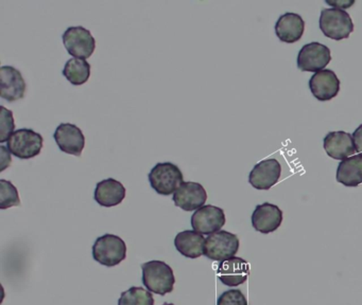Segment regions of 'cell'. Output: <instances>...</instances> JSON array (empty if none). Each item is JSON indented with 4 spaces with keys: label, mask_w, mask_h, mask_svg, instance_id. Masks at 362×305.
<instances>
[{
    "label": "cell",
    "mask_w": 362,
    "mask_h": 305,
    "mask_svg": "<svg viewBox=\"0 0 362 305\" xmlns=\"http://www.w3.org/2000/svg\"><path fill=\"white\" fill-rule=\"evenodd\" d=\"M126 197V188L114 178H107L98 182L95 189L94 198L98 205L111 208L119 205Z\"/></svg>",
    "instance_id": "cell-19"
},
{
    "label": "cell",
    "mask_w": 362,
    "mask_h": 305,
    "mask_svg": "<svg viewBox=\"0 0 362 305\" xmlns=\"http://www.w3.org/2000/svg\"><path fill=\"white\" fill-rule=\"evenodd\" d=\"M118 305H154L153 294L145 288L133 286L120 294Z\"/></svg>",
    "instance_id": "cell-23"
},
{
    "label": "cell",
    "mask_w": 362,
    "mask_h": 305,
    "mask_svg": "<svg viewBox=\"0 0 362 305\" xmlns=\"http://www.w3.org/2000/svg\"><path fill=\"white\" fill-rule=\"evenodd\" d=\"M217 305H247V300L240 289H228L220 294Z\"/></svg>",
    "instance_id": "cell-26"
},
{
    "label": "cell",
    "mask_w": 362,
    "mask_h": 305,
    "mask_svg": "<svg viewBox=\"0 0 362 305\" xmlns=\"http://www.w3.org/2000/svg\"><path fill=\"white\" fill-rule=\"evenodd\" d=\"M226 225V213L221 208L203 205L192 216V229L201 234L211 235L221 230Z\"/></svg>",
    "instance_id": "cell-9"
},
{
    "label": "cell",
    "mask_w": 362,
    "mask_h": 305,
    "mask_svg": "<svg viewBox=\"0 0 362 305\" xmlns=\"http://www.w3.org/2000/svg\"><path fill=\"white\" fill-rule=\"evenodd\" d=\"M332 61L330 50L325 44L309 42L302 47L298 55V68L302 71L317 72L323 70Z\"/></svg>",
    "instance_id": "cell-8"
},
{
    "label": "cell",
    "mask_w": 362,
    "mask_h": 305,
    "mask_svg": "<svg viewBox=\"0 0 362 305\" xmlns=\"http://www.w3.org/2000/svg\"><path fill=\"white\" fill-rule=\"evenodd\" d=\"M206 201V191L198 182H183L173 194L175 205L187 212L200 209Z\"/></svg>",
    "instance_id": "cell-11"
},
{
    "label": "cell",
    "mask_w": 362,
    "mask_h": 305,
    "mask_svg": "<svg viewBox=\"0 0 362 305\" xmlns=\"http://www.w3.org/2000/svg\"><path fill=\"white\" fill-rule=\"evenodd\" d=\"M250 275V265L241 258H230L220 263L217 277L222 284L228 287H236L247 281Z\"/></svg>",
    "instance_id": "cell-15"
},
{
    "label": "cell",
    "mask_w": 362,
    "mask_h": 305,
    "mask_svg": "<svg viewBox=\"0 0 362 305\" xmlns=\"http://www.w3.org/2000/svg\"><path fill=\"white\" fill-rule=\"evenodd\" d=\"M54 138L63 152L81 156L86 146V136L77 125L61 123L54 131Z\"/></svg>",
    "instance_id": "cell-10"
},
{
    "label": "cell",
    "mask_w": 362,
    "mask_h": 305,
    "mask_svg": "<svg viewBox=\"0 0 362 305\" xmlns=\"http://www.w3.org/2000/svg\"><path fill=\"white\" fill-rule=\"evenodd\" d=\"M309 88L315 99L327 102L338 95L340 80L332 70L323 69L311 76Z\"/></svg>",
    "instance_id": "cell-13"
},
{
    "label": "cell",
    "mask_w": 362,
    "mask_h": 305,
    "mask_svg": "<svg viewBox=\"0 0 362 305\" xmlns=\"http://www.w3.org/2000/svg\"><path fill=\"white\" fill-rule=\"evenodd\" d=\"M353 140L356 152H359V155L362 156V124L354 131Z\"/></svg>",
    "instance_id": "cell-28"
},
{
    "label": "cell",
    "mask_w": 362,
    "mask_h": 305,
    "mask_svg": "<svg viewBox=\"0 0 362 305\" xmlns=\"http://www.w3.org/2000/svg\"><path fill=\"white\" fill-rule=\"evenodd\" d=\"M0 150H1V167H0V172L5 171L8 167H10L12 163L11 155L8 152L7 148L5 145L0 146Z\"/></svg>",
    "instance_id": "cell-27"
},
{
    "label": "cell",
    "mask_w": 362,
    "mask_h": 305,
    "mask_svg": "<svg viewBox=\"0 0 362 305\" xmlns=\"http://www.w3.org/2000/svg\"><path fill=\"white\" fill-rule=\"evenodd\" d=\"M63 76L66 78L71 84L75 86L86 84L90 76V65L86 59H69L63 69Z\"/></svg>",
    "instance_id": "cell-22"
},
{
    "label": "cell",
    "mask_w": 362,
    "mask_h": 305,
    "mask_svg": "<svg viewBox=\"0 0 362 305\" xmlns=\"http://www.w3.org/2000/svg\"><path fill=\"white\" fill-rule=\"evenodd\" d=\"M1 92L0 97L8 102H16L25 97L27 90L26 82L20 70L13 66H3L0 68Z\"/></svg>",
    "instance_id": "cell-14"
},
{
    "label": "cell",
    "mask_w": 362,
    "mask_h": 305,
    "mask_svg": "<svg viewBox=\"0 0 362 305\" xmlns=\"http://www.w3.org/2000/svg\"><path fill=\"white\" fill-rule=\"evenodd\" d=\"M239 239L234 233L226 230L209 235L205 241L204 256L209 260L223 262L234 258L238 252Z\"/></svg>",
    "instance_id": "cell-6"
},
{
    "label": "cell",
    "mask_w": 362,
    "mask_h": 305,
    "mask_svg": "<svg viewBox=\"0 0 362 305\" xmlns=\"http://www.w3.org/2000/svg\"><path fill=\"white\" fill-rule=\"evenodd\" d=\"M63 42L67 52L76 59H88L96 49L94 36L82 25L69 27L63 34Z\"/></svg>",
    "instance_id": "cell-7"
},
{
    "label": "cell",
    "mask_w": 362,
    "mask_h": 305,
    "mask_svg": "<svg viewBox=\"0 0 362 305\" xmlns=\"http://www.w3.org/2000/svg\"><path fill=\"white\" fill-rule=\"evenodd\" d=\"M21 205L18 189L11 181L0 179V209L16 207Z\"/></svg>",
    "instance_id": "cell-24"
},
{
    "label": "cell",
    "mask_w": 362,
    "mask_h": 305,
    "mask_svg": "<svg viewBox=\"0 0 362 305\" xmlns=\"http://www.w3.org/2000/svg\"><path fill=\"white\" fill-rule=\"evenodd\" d=\"M93 258L99 264L114 267L127 258V245L122 237L105 234L98 237L93 246Z\"/></svg>",
    "instance_id": "cell-3"
},
{
    "label": "cell",
    "mask_w": 362,
    "mask_h": 305,
    "mask_svg": "<svg viewBox=\"0 0 362 305\" xmlns=\"http://www.w3.org/2000/svg\"><path fill=\"white\" fill-rule=\"evenodd\" d=\"M205 241L201 233L194 230H185L177 233L175 246L182 256L189 258H198L204 254Z\"/></svg>",
    "instance_id": "cell-20"
},
{
    "label": "cell",
    "mask_w": 362,
    "mask_h": 305,
    "mask_svg": "<svg viewBox=\"0 0 362 305\" xmlns=\"http://www.w3.org/2000/svg\"><path fill=\"white\" fill-rule=\"evenodd\" d=\"M305 21L296 13H285L279 16L275 23V33L283 42L294 44L302 38L304 34Z\"/></svg>",
    "instance_id": "cell-18"
},
{
    "label": "cell",
    "mask_w": 362,
    "mask_h": 305,
    "mask_svg": "<svg viewBox=\"0 0 362 305\" xmlns=\"http://www.w3.org/2000/svg\"><path fill=\"white\" fill-rule=\"evenodd\" d=\"M251 220L256 231L268 234L274 232L281 226L283 222V211L277 205L264 203L256 205Z\"/></svg>",
    "instance_id": "cell-16"
},
{
    "label": "cell",
    "mask_w": 362,
    "mask_h": 305,
    "mask_svg": "<svg viewBox=\"0 0 362 305\" xmlns=\"http://www.w3.org/2000/svg\"><path fill=\"white\" fill-rule=\"evenodd\" d=\"M281 163L276 159H266L260 161L252 169L249 175V182L257 190H269L281 178Z\"/></svg>",
    "instance_id": "cell-12"
},
{
    "label": "cell",
    "mask_w": 362,
    "mask_h": 305,
    "mask_svg": "<svg viewBox=\"0 0 362 305\" xmlns=\"http://www.w3.org/2000/svg\"><path fill=\"white\" fill-rule=\"evenodd\" d=\"M319 25L324 35L334 40H346L354 31L351 16L346 11L340 8H323Z\"/></svg>",
    "instance_id": "cell-2"
},
{
    "label": "cell",
    "mask_w": 362,
    "mask_h": 305,
    "mask_svg": "<svg viewBox=\"0 0 362 305\" xmlns=\"http://www.w3.org/2000/svg\"><path fill=\"white\" fill-rule=\"evenodd\" d=\"M326 4H327L328 6H332V8H340V10H342V8H349V6H351L355 4V1H354V0H349V1H346V0H340V1H327V0H326Z\"/></svg>",
    "instance_id": "cell-29"
},
{
    "label": "cell",
    "mask_w": 362,
    "mask_h": 305,
    "mask_svg": "<svg viewBox=\"0 0 362 305\" xmlns=\"http://www.w3.org/2000/svg\"><path fill=\"white\" fill-rule=\"evenodd\" d=\"M323 145L328 156L336 160H345L356 152L353 136L342 131L328 133L324 138Z\"/></svg>",
    "instance_id": "cell-17"
},
{
    "label": "cell",
    "mask_w": 362,
    "mask_h": 305,
    "mask_svg": "<svg viewBox=\"0 0 362 305\" xmlns=\"http://www.w3.org/2000/svg\"><path fill=\"white\" fill-rule=\"evenodd\" d=\"M1 110V119H0V142L1 144L5 143L9 140L12 133H14L16 128V123H14L13 112L7 109L5 106L0 107Z\"/></svg>",
    "instance_id": "cell-25"
},
{
    "label": "cell",
    "mask_w": 362,
    "mask_h": 305,
    "mask_svg": "<svg viewBox=\"0 0 362 305\" xmlns=\"http://www.w3.org/2000/svg\"><path fill=\"white\" fill-rule=\"evenodd\" d=\"M150 184L158 194L169 196L184 182L181 169L175 163L160 162L149 173Z\"/></svg>",
    "instance_id": "cell-4"
},
{
    "label": "cell",
    "mask_w": 362,
    "mask_h": 305,
    "mask_svg": "<svg viewBox=\"0 0 362 305\" xmlns=\"http://www.w3.org/2000/svg\"><path fill=\"white\" fill-rule=\"evenodd\" d=\"M8 150L20 159H31L41 154L44 146L43 136L31 128L14 131L7 141Z\"/></svg>",
    "instance_id": "cell-5"
},
{
    "label": "cell",
    "mask_w": 362,
    "mask_h": 305,
    "mask_svg": "<svg viewBox=\"0 0 362 305\" xmlns=\"http://www.w3.org/2000/svg\"><path fill=\"white\" fill-rule=\"evenodd\" d=\"M143 283L153 294L165 296L173 292L175 277L173 268L163 261H150L141 264Z\"/></svg>",
    "instance_id": "cell-1"
},
{
    "label": "cell",
    "mask_w": 362,
    "mask_h": 305,
    "mask_svg": "<svg viewBox=\"0 0 362 305\" xmlns=\"http://www.w3.org/2000/svg\"><path fill=\"white\" fill-rule=\"evenodd\" d=\"M337 181L344 186L355 188L362 184V156L354 155L341 161L337 169Z\"/></svg>",
    "instance_id": "cell-21"
},
{
    "label": "cell",
    "mask_w": 362,
    "mask_h": 305,
    "mask_svg": "<svg viewBox=\"0 0 362 305\" xmlns=\"http://www.w3.org/2000/svg\"><path fill=\"white\" fill-rule=\"evenodd\" d=\"M162 305H175L173 304V303H164V304H162Z\"/></svg>",
    "instance_id": "cell-30"
}]
</instances>
